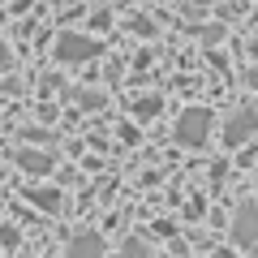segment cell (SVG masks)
I'll return each mask as SVG.
<instances>
[{
    "label": "cell",
    "instance_id": "obj_1",
    "mask_svg": "<svg viewBox=\"0 0 258 258\" xmlns=\"http://www.w3.org/2000/svg\"><path fill=\"white\" fill-rule=\"evenodd\" d=\"M207 129H211V112L194 108V112H185V116H181V129H176V138H181L185 147H194V142H203V138H207Z\"/></svg>",
    "mask_w": 258,
    "mask_h": 258
},
{
    "label": "cell",
    "instance_id": "obj_2",
    "mask_svg": "<svg viewBox=\"0 0 258 258\" xmlns=\"http://www.w3.org/2000/svg\"><path fill=\"white\" fill-rule=\"evenodd\" d=\"M232 237H237L241 245H254V241H258V203H241V207H237Z\"/></svg>",
    "mask_w": 258,
    "mask_h": 258
},
{
    "label": "cell",
    "instance_id": "obj_3",
    "mask_svg": "<svg viewBox=\"0 0 258 258\" xmlns=\"http://www.w3.org/2000/svg\"><path fill=\"white\" fill-rule=\"evenodd\" d=\"M99 52V43L86 35H60V43H56V56L60 60H91V56Z\"/></svg>",
    "mask_w": 258,
    "mask_h": 258
},
{
    "label": "cell",
    "instance_id": "obj_4",
    "mask_svg": "<svg viewBox=\"0 0 258 258\" xmlns=\"http://www.w3.org/2000/svg\"><path fill=\"white\" fill-rule=\"evenodd\" d=\"M69 258H103V241L95 232H82V237L69 241Z\"/></svg>",
    "mask_w": 258,
    "mask_h": 258
},
{
    "label": "cell",
    "instance_id": "obj_5",
    "mask_svg": "<svg viewBox=\"0 0 258 258\" xmlns=\"http://www.w3.org/2000/svg\"><path fill=\"white\" fill-rule=\"evenodd\" d=\"M254 129H258V112H241L237 120H228V147L241 142V138H249Z\"/></svg>",
    "mask_w": 258,
    "mask_h": 258
},
{
    "label": "cell",
    "instance_id": "obj_6",
    "mask_svg": "<svg viewBox=\"0 0 258 258\" xmlns=\"http://www.w3.org/2000/svg\"><path fill=\"white\" fill-rule=\"evenodd\" d=\"M18 164H22V168H30V172H47V168H52V159H47V155H35V151H22Z\"/></svg>",
    "mask_w": 258,
    "mask_h": 258
},
{
    "label": "cell",
    "instance_id": "obj_7",
    "mask_svg": "<svg viewBox=\"0 0 258 258\" xmlns=\"http://www.w3.org/2000/svg\"><path fill=\"white\" fill-rule=\"evenodd\" d=\"M30 198H35L39 207H47V211H60V194L56 189H30Z\"/></svg>",
    "mask_w": 258,
    "mask_h": 258
},
{
    "label": "cell",
    "instance_id": "obj_8",
    "mask_svg": "<svg viewBox=\"0 0 258 258\" xmlns=\"http://www.w3.org/2000/svg\"><path fill=\"white\" fill-rule=\"evenodd\" d=\"M120 258H151V254H147L142 241H125V245H120Z\"/></svg>",
    "mask_w": 258,
    "mask_h": 258
},
{
    "label": "cell",
    "instance_id": "obj_9",
    "mask_svg": "<svg viewBox=\"0 0 258 258\" xmlns=\"http://www.w3.org/2000/svg\"><path fill=\"white\" fill-rule=\"evenodd\" d=\"M0 64H9V52H5V43H0Z\"/></svg>",
    "mask_w": 258,
    "mask_h": 258
}]
</instances>
